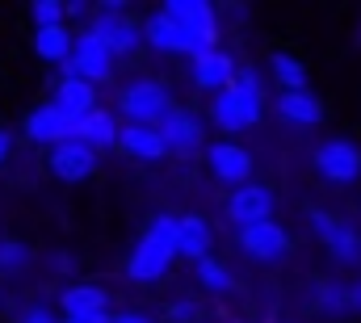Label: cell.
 <instances>
[{"instance_id":"d590c367","label":"cell","mask_w":361,"mask_h":323,"mask_svg":"<svg viewBox=\"0 0 361 323\" xmlns=\"http://www.w3.org/2000/svg\"><path fill=\"white\" fill-rule=\"evenodd\" d=\"M8 160V135H4V130H0V164Z\"/></svg>"},{"instance_id":"277c9868","label":"cell","mask_w":361,"mask_h":323,"mask_svg":"<svg viewBox=\"0 0 361 323\" xmlns=\"http://www.w3.org/2000/svg\"><path fill=\"white\" fill-rule=\"evenodd\" d=\"M315 172L332 185H349L361 176V147L349 139H332L324 147H315Z\"/></svg>"},{"instance_id":"d6a6232c","label":"cell","mask_w":361,"mask_h":323,"mask_svg":"<svg viewBox=\"0 0 361 323\" xmlns=\"http://www.w3.org/2000/svg\"><path fill=\"white\" fill-rule=\"evenodd\" d=\"M349 315H361V281H349Z\"/></svg>"},{"instance_id":"e575fe53","label":"cell","mask_w":361,"mask_h":323,"mask_svg":"<svg viewBox=\"0 0 361 323\" xmlns=\"http://www.w3.org/2000/svg\"><path fill=\"white\" fill-rule=\"evenodd\" d=\"M114 323H152V319H143V315H114Z\"/></svg>"},{"instance_id":"ffe728a7","label":"cell","mask_w":361,"mask_h":323,"mask_svg":"<svg viewBox=\"0 0 361 323\" xmlns=\"http://www.w3.org/2000/svg\"><path fill=\"white\" fill-rule=\"evenodd\" d=\"M277 114L286 122H294V126H315L324 118V105H319V97L311 88L307 92H281L277 97Z\"/></svg>"},{"instance_id":"7402d4cb","label":"cell","mask_w":361,"mask_h":323,"mask_svg":"<svg viewBox=\"0 0 361 323\" xmlns=\"http://www.w3.org/2000/svg\"><path fill=\"white\" fill-rule=\"evenodd\" d=\"M269 63H273V80H277L281 92H307V68H302V59H298V55L277 51Z\"/></svg>"},{"instance_id":"5bb4252c","label":"cell","mask_w":361,"mask_h":323,"mask_svg":"<svg viewBox=\"0 0 361 323\" xmlns=\"http://www.w3.org/2000/svg\"><path fill=\"white\" fill-rule=\"evenodd\" d=\"M160 135H164L169 152H177V156H193V152L202 147V139H206L202 122H197L193 114H185V109H177L173 118H164V122H160Z\"/></svg>"},{"instance_id":"8fae6325","label":"cell","mask_w":361,"mask_h":323,"mask_svg":"<svg viewBox=\"0 0 361 323\" xmlns=\"http://www.w3.org/2000/svg\"><path fill=\"white\" fill-rule=\"evenodd\" d=\"M25 135L34 139V143H51V147H59V143H68L72 139V118L51 101V105H38L30 118H25Z\"/></svg>"},{"instance_id":"83f0119b","label":"cell","mask_w":361,"mask_h":323,"mask_svg":"<svg viewBox=\"0 0 361 323\" xmlns=\"http://www.w3.org/2000/svg\"><path fill=\"white\" fill-rule=\"evenodd\" d=\"M147 240H156V243H169V248H177L180 240V219H173V214H156L152 223H147V231H143Z\"/></svg>"},{"instance_id":"d6986e66","label":"cell","mask_w":361,"mask_h":323,"mask_svg":"<svg viewBox=\"0 0 361 323\" xmlns=\"http://www.w3.org/2000/svg\"><path fill=\"white\" fill-rule=\"evenodd\" d=\"M34 51H38V59H47V63H68V59L76 55V38H72L68 25L34 30Z\"/></svg>"},{"instance_id":"52a82bcc","label":"cell","mask_w":361,"mask_h":323,"mask_svg":"<svg viewBox=\"0 0 361 323\" xmlns=\"http://www.w3.org/2000/svg\"><path fill=\"white\" fill-rule=\"evenodd\" d=\"M206 164H210V172L223 185H235V189H244L248 176H252V156L240 143H214V147H206Z\"/></svg>"},{"instance_id":"5b68a950","label":"cell","mask_w":361,"mask_h":323,"mask_svg":"<svg viewBox=\"0 0 361 323\" xmlns=\"http://www.w3.org/2000/svg\"><path fill=\"white\" fill-rule=\"evenodd\" d=\"M59 303H63L68 319H76V323H114V315H109V294L101 286H92V281L68 286Z\"/></svg>"},{"instance_id":"2e32d148","label":"cell","mask_w":361,"mask_h":323,"mask_svg":"<svg viewBox=\"0 0 361 323\" xmlns=\"http://www.w3.org/2000/svg\"><path fill=\"white\" fill-rule=\"evenodd\" d=\"M118 147L126 152V156H135V160H160V156H169V143H164V135H160V126H135V122H126L122 126V135H118Z\"/></svg>"},{"instance_id":"7c38bea8","label":"cell","mask_w":361,"mask_h":323,"mask_svg":"<svg viewBox=\"0 0 361 323\" xmlns=\"http://www.w3.org/2000/svg\"><path fill=\"white\" fill-rule=\"evenodd\" d=\"M235 76H240V63L227 51H210V55H197L193 59V80H197V88H206V92L231 88Z\"/></svg>"},{"instance_id":"484cf974","label":"cell","mask_w":361,"mask_h":323,"mask_svg":"<svg viewBox=\"0 0 361 323\" xmlns=\"http://www.w3.org/2000/svg\"><path fill=\"white\" fill-rule=\"evenodd\" d=\"M193 269H197V281H202V286H206L210 294H227V290L235 286V281H231V273H227V264H219L214 256H206V260H197Z\"/></svg>"},{"instance_id":"3957f363","label":"cell","mask_w":361,"mask_h":323,"mask_svg":"<svg viewBox=\"0 0 361 323\" xmlns=\"http://www.w3.org/2000/svg\"><path fill=\"white\" fill-rule=\"evenodd\" d=\"M63 72H68V80H89V84L109 80V72H114V51H109L92 30H85V34L76 38V55L63 63Z\"/></svg>"},{"instance_id":"9c48e42d","label":"cell","mask_w":361,"mask_h":323,"mask_svg":"<svg viewBox=\"0 0 361 323\" xmlns=\"http://www.w3.org/2000/svg\"><path fill=\"white\" fill-rule=\"evenodd\" d=\"M240 248L252 256V260H281L290 252V236L281 231V223H252V227H240Z\"/></svg>"},{"instance_id":"e0dca14e","label":"cell","mask_w":361,"mask_h":323,"mask_svg":"<svg viewBox=\"0 0 361 323\" xmlns=\"http://www.w3.org/2000/svg\"><path fill=\"white\" fill-rule=\"evenodd\" d=\"M143 38H147L156 51H185V55H193V38H189V30L177 25L169 13H156V17L143 25Z\"/></svg>"},{"instance_id":"7a4b0ae2","label":"cell","mask_w":361,"mask_h":323,"mask_svg":"<svg viewBox=\"0 0 361 323\" xmlns=\"http://www.w3.org/2000/svg\"><path fill=\"white\" fill-rule=\"evenodd\" d=\"M210 118H214V126H219V130L240 135V130H248V126H257V122H261V101H257V97H248L240 84H231V88L214 92V101H210Z\"/></svg>"},{"instance_id":"44dd1931","label":"cell","mask_w":361,"mask_h":323,"mask_svg":"<svg viewBox=\"0 0 361 323\" xmlns=\"http://www.w3.org/2000/svg\"><path fill=\"white\" fill-rule=\"evenodd\" d=\"M177 256H185V260H193V264L210 256V227H206V219H197V214H185V219H180Z\"/></svg>"},{"instance_id":"4316f807","label":"cell","mask_w":361,"mask_h":323,"mask_svg":"<svg viewBox=\"0 0 361 323\" xmlns=\"http://www.w3.org/2000/svg\"><path fill=\"white\" fill-rule=\"evenodd\" d=\"M30 17H34V30L63 25V17H68V4H59V0H38V4H30Z\"/></svg>"},{"instance_id":"4dcf8cb0","label":"cell","mask_w":361,"mask_h":323,"mask_svg":"<svg viewBox=\"0 0 361 323\" xmlns=\"http://www.w3.org/2000/svg\"><path fill=\"white\" fill-rule=\"evenodd\" d=\"M235 84H240V88H244L248 97H257V101L265 97V84H261V72H252V68H240V76H235Z\"/></svg>"},{"instance_id":"1f68e13d","label":"cell","mask_w":361,"mask_h":323,"mask_svg":"<svg viewBox=\"0 0 361 323\" xmlns=\"http://www.w3.org/2000/svg\"><path fill=\"white\" fill-rule=\"evenodd\" d=\"M169 315H173L177 323H193L197 315H202V311H197V303H189V298H177V303L169 307Z\"/></svg>"},{"instance_id":"4fadbf2b","label":"cell","mask_w":361,"mask_h":323,"mask_svg":"<svg viewBox=\"0 0 361 323\" xmlns=\"http://www.w3.org/2000/svg\"><path fill=\"white\" fill-rule=\"evenodd\" d=\"M118 135H122V126L114 122V114L109 109H92V114H85L80 122H72V139L76 143H85V147H92V152H101V147H114L118 143Z\"/></svg>"},{"instance_id":"f546056e","label":"cell","mask_w":361,"mask_h":323,"mask_svg":"<svg viewBox=\"0 0 361 323\" xmlns=\"http://www.w3.org/2000/svg\"><path fill=\"white\" fill-rule=\"evenodd\" d=\"M307 223H311V231H315L324 243H328L336 231H341V227H345V223H341L336 214H328V210H311V214H307Z\"/></svg>"},{"instance_id":"6da1fadb","label":"cell","mask_w":361,"mask_h":323,"mask_svg":"<svg viewBox=\"0 0 361 323\" xmlns=\"http://www.w3.org/2000/svg\"><path fill=\"white\" fill-rule=\"evenodd\" d=\"M118 109L126 114V122H135V126H160L164 118H173L177 114V105H173V92L164 88V84L156 80H135L122 88V97H118Z\"/></svg>"},{"instance_id":"8992f818","label":"cell","mask_w":361,"mask_h":323,"mask_svg":"<svg viewBox=\"0 0 361 323\" xmlns=\"http://www.w3.org/2000/svg\"><path fill=\"white\" fill-rule=\"evenodd\" d=\"M177 260V248H169V243H156V240H143L135 243V252H130V260H126V273H130V281H160L164 273H169V264Z\"/></svg>"},{"instance_id":"836d02e7","label":"cell","mask_w":361,"mask_h":323,"mask_svg":"<svg viewBox=\"0 0 361 323\" xmlns=\"http://www.w3.org/2000/svg\"><path fill=\"white\" fill-rule=\"evenodd\" d=\"M21 323H55V319H51V311L34 307V311H25V315H21Z\"/></svg>"},{"instance_id":"d4e9b609","label":"cell","mask_w":361,"mask_h":323,"mask_svg":"<svg viewBox=\"0 0 361 323\" xmlns=\"http://www.w3.org/2000/svg\"><path fill=\"white\" fill-rule=\"evenodd\" d=\"M328 252H332V260H336V264H357V260H361V236L345 223V227L328 240Z\"/></svg>"},{"instance_id":"ba28073f","label":"cell","mask_w":361,"mask_h":323,"mask_svg":"<svg viewBox=\"0 0 361 323\" xmlns=\"http://www.w3.org/2000/svg\"><path fill=\"white\" fill-rule=\"evenodd\" d=\"M227 214L235 227H252V223H269L273 219V193L265 185H244L227 197Z\"/></svg>"},{"instance_id":"ac0fdd59","label":"cell","mask_w":361,"mask_h":323,"mask_svg":"<svg viewBox=\"0 0 361 323\" xmlns=\"http://www.w3.org/2000/svg\"><path fill=\"white\" fill-rule=\"evenodd\" d=\"M55 105L72 118V122H80L85 114H92L97 109V84L89 80H59V88H55Z\"/></svg>"},{"instance_id":"30bf717a","label":"cell","mask_w":361,"mask_h":323,"mask_svg":"<svg viewBox=\"0 0 361 323\" xmlns=\"http://www.w3.org/2000/svg\"><path fill=\"white\" fill-rule=\"evenodd\" d=\"M92 168H97V152L85 147V143H76V139H68V143H59V147H51V172L59 176V181H89Z\"/></svg>"},{"instance_id":"f1b7e54d","label":"cell","mask_w":361,"mask_h":323,"mask_svg":"<svg viewBox=\"0 0 361 323\" xmlns=\"http://www.w3.org/2000/svg\"><path fill=\"white\" fill-rule=\"evenodd\" d=\"M30 264V248L17 240H0V269L4 273H21Z\"/></svg>"},{"instance_id":"603a6c76","label":"cell","mask_w":361,"mask_h":323,"mask_svg":"<svg viewBox=\"0 0 361 323\" xmlns=\"http://www.w3.org/2000/svg\"><path fill=\"white\" fill-rule=\"evenodd\" d=\"M160 13H169V17H173L177 25H185L189 34L214 21V8H210V4H202V0H169Z\"/></svg>"},{"instance_id":"cb8c5ba5","label":"cell","mask_w":361,"mask_h":323,"mask_svg":"<svg viewBox=\"0 0 361 323\" xmlns=\"http://www.w3.org/2000/svg\"><path fill=\"white\" fill-rule=\"evenodd\" d=\"M315 311H324V315H349V286L319 281L315 286Z\"/></svg>"},{"instance_id":"8d00e7d4","label":"cell","mask_w":361,"mask_h":323,"mask_svg":"<svg viewBox=\"0 0 361 323\" xmlns=\"http://www.w3.org/2000/svg\"><path fill=\"white\" fill-rule=\"evenodd\" d=\"M63 323H76V319H63Z\"/></svg>"},{"instance_id":"9a60e30c","label":"cell","mask_w":361,"mask_h":323,"mask_svg":"<svg viewBox=\"0 0 361 323\" xmlns=\"http://www.w3.org/2000/svg\"><path fill=\"white\" fill-rule=\"evenodd\" d=\"M89 30L114 51V59H118V55H130V51L143 42V25H135V21H126V17H97Z\"/></svg>"}]
</instances>
